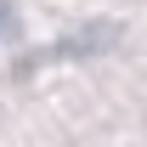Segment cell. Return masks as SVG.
<instances>
[{"label": "cell", "instance_id": "6da1fadb", "mask_svg": "<svg viewBox=\"0 0 147 147\" xmlns=\"http://www.w3.org/2000/svg\"><path fill=\"white\" fill-rule=\"evenodd\" d=\"M113 40H119V28H113V23H91V28H79V34L57 40L45 57H96V51H108Z\"/></svg>", "mask_w": 147, "mask_h": 147}, {"label": "cell", "instance_id": "7a4b0ae2", "mask_svg": "<svg viewBox=\"0 0 147 147\" xmlns=\"http://www.w3.org/2000/svg\"><path fill=\"white\" fill-rule=\"evenodd\" d=\"M11 34V6H6V0H0V40Z\"/></svg>", "mask_w": 147, "mask_h": 147}]
</instances>
